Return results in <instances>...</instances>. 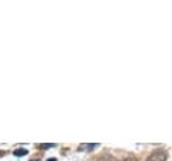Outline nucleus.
Masks as SVG:
<instances>
[{
	"mask_svg": "<svg viewBox=\"0 0 172 161\" xmlns=\"http://www.w3.org/2000/svg\"><path fill=\"white\" fill-rule=\"evenodd\" d=\"M167 153L164 149H156L149 156L147 161H166Z\"/></svg>",
	"mask_w": 172,
	"mask_h": 161,
	"instance_id": "1",
	"label": "nucleus"
},
{
	"mask_svg": "<svg viewBox=\"0 0 172 161\" xmlns=\"http://www.w3.org/2000/svg\"><path fill=\"white\" fill-rule=\"evenodd\" d=\"M27 154H28V150L25 149V148H20V149L14 150V155L17 157H22V156H25Z\"/></svg>",
	"mask_w": 172,
	"mask_h": 161,
	"instance_id": "2",
	"label": "nucleus"
},
{
	"mask_svg": "<svg viewBox=\"0 0 172 161\" xmlns=\"http://www.w3.org/2000/svg\"><path fill=\"white\" fill-rule=\"evenodd\" d=\"M96 146H98V144H83V145H81V147H86L88 150L93 149V148L96 147Z\"/></svg>",
	"mask_w": 172,
	"mask_h": 161,
	"instance_id": "3",
	"label": "nucleus"
},
{
	"mask_svg": "<svg viewBox=\"0 0 172 161\" xmlns=\"http://www.w3.org/2000/svg\"><path fill=\"white\" fill-rule=\"evenodd\" d=\"M42 148H50V147H55V144H41L40 145Z\"/></svg>",
	"mask_w": 172,
	"mask_h": 161,
	"instance_id": "4",
	"label": "nucleus"
},
{
	"mask_svg": "<svg viewBox=\"0 0 172 161\" xmlns=\"http://www.w3.org/2000/svg\"><path fill=\"white\" fill-rule=\"evenodd\" d=\"M48 161H57V160H56L55 158H51V159H49Z\"/></svg>",
	"mask_w": 172,
	"mask_h": 161,
	"instance_id": "5",
	"label": "nucleus"
}]
</instances>
